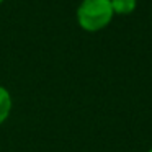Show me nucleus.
Segmentation results:
<instances>
[{
  "label": "nucleus",
  "instance_id": "nucleus-1",
  "mask_svg": "<svg viewBox=\"0 0 152 152\" xmlns=\"http://www.w3.org/2000/svg\"><path fill=\"white\" fill-rule=\"evenodd\" d=\"M111 0H83L77 10L79 25L85 31H98L111 21Z\"/></svg>",
  "mask_w": 152,
  "mask_h": 152
},
{
  "label": "nucleus",
  "instance_id": "nucleus-2",
  "mask_svg": "<svg viewBox=\"0 0 152 152\" xmlns=\"http://www.w3.org/2000/svg\"><path fill=\"white\" fill-rule=\"evenodd\" d=\"M10 110H12V96L8 93V90L0 87V124L8 118Z\"/></svg>",
  "mask_w": 152,
  "mask_h": 152
},
{
  "label": "nucleus",
  "instance_id": "nucleus-3",
  "mask_svg": "<svg viewBox=\"0 0 152 152\" xmlns=\"http://www.w3.org/2000/svg\"><path fill=\"white\" fill-rule=\"evenodd\" d=\"M136 0H111V8L118 15H128L134 12L136 8Z\"/></svg>",
  "mask_w": 152,
  "mask_h": 152
},
{
  "label": "nucleus",
  "instance_id": "nucleus-4",
  "mask_svg": "<svg viewBox=\"0 0 152 152\" xmlns=\"http://www.w3.org/2000/svg\"><path fill=\"white\" fill-rule=\"evenodd\" d=\"M2 2H4V0H0V4H2Z\"/></svg>",
  "mask_w": 152,
  "mask_h": 152
},
{
  "label": "nucleus",
  "instance_id": "nucleus-5",
  "mask_svg": "<svg viewBox=\"0 0 152 152\" xmlns=\"http://www.w3.org/2000/svg\"><path fill=\"white\" fill-rule=\"evenodd\" d=\"M149 152H152V149H151V151H149Z\"/></svg>",
  "mask_w": 152,
  "mask_h": 152
}]
</instances>
